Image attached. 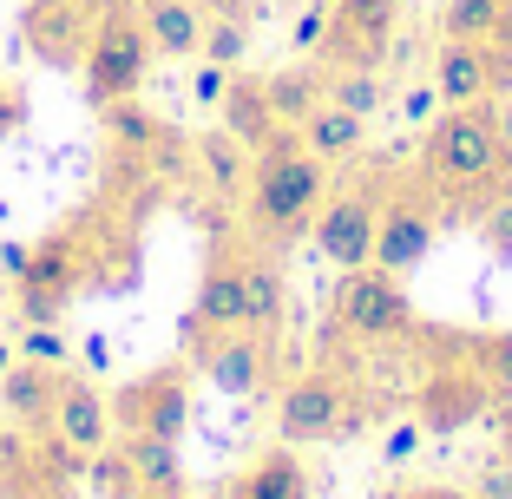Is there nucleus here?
Wrapping results in <instances>:
<instances>
[{
    "label": "nucleus",
    "instance_id": "a19ab883",
    "mask_svg": "<svg viewBox=\"0 0 512 499\" xmlns=\"http://www.w3.org/2000/svg\"><path fill=\"white\" fill-rule=\"evenodd\" d=\"M394 499H473V493H460V486H414V493H394Z\"/></svg>",
    "mask_w": 512,
    "mask_h": 499
},
{
    "label": "nucleus",
    "instance_id": "20e7f679",
    "mask_svg": "<svg viewBox=\"0 0 512 499\" xmlns=\"http://www.w3.org/2000/svg\"><path fill=\"white\" fill-rule=\"evenodd\" d=\"M145 73H151V40H145V20H138V0H125L92 33L86 60H79V86H86L92 106H119L145 86Z\"/></svg>",
    "mask_w": 512,
    "mask_h": 499
},
{
    "label": "nucleus",
    "instance_id": "f8f14e48",
    "mask_svg": "<svg viewBox=\"0 0 512 499\" xmlns=\"http://www.w3.org/2000/svg\"><path fill=\"white\" fill-rule=\"evenodd\" d=\"M394 33H401V0H329V40H322V60L329 66H375L394 53Z\"/></svg>",
    "mask_w": 512,
    "mask_h": 499
},
{
    "label": "nucleus",
    "instance_id": "9d476101",
    "mask_svg": "<svg viewBox=\"0 0 512 499\" xmlns=\"http://www.w3.org/2000/svg\"><path fill=\"white\" fill-rule=\"evenodd\" d=\"M112 7H125V0H27L20 33H27V46L40 53L46 66H66V73H79L92 33H99V20H106Z\"/></svg>",
    "mask_w": 512,
    "mask_h": 499
},
{
    "label": "nucleus",
    "instance_id": "5701e85b",
    "mask_svg": "<svg viewBox=\"0 0 512 499\" xmlns=\"http://www.w3.org/2000/svg\"><path fill=\"white\" fill-rule=\"evenodd\" d=\"M224 132H237L250 152H263V145H276V138L289 132V125L270 112L263 79H230V92H224Z\"/></svg>",
    "mask_w": 512,
    "mask_h": 499
},
{
    "label": "nucleus",
    "instance_id": "0eeeda50",
    "mask_svg": "<svg viewBox=\"0 0 512 499\" xmlns=\"http://www.w3.org/2000/svg\"><path fill=\"white\" fill-rule=\"evenodd\" d=\"M112 427L119 434H158L178 440L191 427V355L184 362H158L145 375H132L112 394Z\"/></svg>",
    "mask_w": 512,
    "mask_h": 499
},
{
    "label": "nucleus",
    "instance_id": "cd10ccee",
    "mask_svg": "<svg viewBox=\"0 0 512 499\" xmlns=\"http://www.w3.org/2000/svg\"><path fill=\"white\" fill-rule=\"evenodd\" d=\"M112 112V145H119L125 158H138V165H151V152H171V138H165V119H145V112H132L119 99Z\"/></svg>",
    "mask_w": 512,
    "mask_h": 499
},
{
    "label": "nucleus",
    "instance_id": "bb28decb",
    "mask_svg": "<svg viewBox=\"0 0 512 499\" xmlns=\"http://www.w3.org/2000/svg\"><path fill=\"white\" fill-rule=\"evenodd\" d=\"M322 99H329V106H342V112H355V119H375V112L388 106V86H381L375 66H329Z\"/></svg>",
    "mask_w": 512,
    "mask_h": 499
},
{
    "label": "nucleus",
    "instance_id": "2eb2a0df",
    "mask_svg": "<svg viewBox=\"0 0 512 499\" xmlns=\"http://www.w3.org/2000/svg\"><path fill=\"white\" fill-rule=\"evenodd\" d=\"M0 499H73V473L53 467L27 427L0 434Z\"/></svg>",
    "mask_w": 512,
    "mask_h": 499
},
{
    "label": "nucleus",
    "instance_id": "72a5a7b5",
    "mask_svg": "<svg viewBox=\"0 0 512 499\" xmlns=\"http://www.w3.org/2000/svg\"><path fill=\"white\" fill-rule=\"evenodd\" d=\"M421 447H427V427L407 414V421H394V427H388V440H381V460H388V467H407V460L421 454Z\"/></svg>",
    "mask_w": 512,
    "mask_h": 499
},
{
    "label": "nucleus",
    "instance_id": "2f4dec72",
    "mask_svg": "<svg viewBox=\"0 0 512 499\" xmlns=\"http://www.w3.org/2000/svg\"><path fill=\"white\" fill-rule=\"evenodd\" d=\"M243 46H250V27H243L237 14H211V27H204V60L217 66H237Z\"/></svg>",
    "mask_w": 512,
    "mask_h": 499
},
{
    "label": "nucleus",
    "instance_id": "f03ea898",
    "mask_svg": "<svg viewBox=\"0 0 512 499\" xmlns=\"http://www.w3.org/2000/svg\"><path fill=\"white\" fill-rule=\"evenodd\" d=\"M506 165V138H499V99L480 106H447L427 132L421 178L440 191V204H467L493 171Z\"/></svg>",
    "mask_w": 512,
    "mask_h": 499
},
{
    "label": "nucleus",
    "instance_id": "7ed1b4c3",
    "mask_svg": "<svg viewBox=\"0 0 512 499\" xmlns=\"http://www.w3.org/2000/svg\"><path fill=\"white\" fill-rule=\"evenodd\" d=\"M106 276H112L106 270V243L92 250V230L66 224V230H53V237H40L27 250V270L14 276V309L27 322H53L79 289L106 283Z\"/></svg>",
    "mask_w": 512,
    "mask_h": 499
},
{
    "label": "nucleus",
    "instance_id": "423d86ee",
    "mask_svg": "<svg viewBox=\"0 0 512 499\" xmlns=\"http://www.w3.org/2000/svg\"><path fill=\"white\" fill-rule=\"evenodd\" d=\"M440 217H447V204H440V191L421 171H407L401 184H388V197H381V230H375V270H388V276L421 270L434 237H440Z\"/></svg>",
    "mask_w": 512,
    "mask_h": 499
},
{
    "label": "nucleus",
    "instance_id": "4be33fe9",
    "mask_svg": "<svg viewBox=\"0 0 512 499\" xmlns=\"http://www.w3.org/2000/svg\"><path fill=\"white\" fill-rule=\"evenodd\" d=\"M125 460H132L138 486L151 499H191V480H184V460H178V440H158V434H119Z\"/></svg>",
    "mask_w": 512,
    "mask_h": 499
},
{
    "label": "nucleus",
    "instance_id": "c03bdc74",
    "mask_svg": "<svg viewBox=\"0 0 512 499\" xmlns=\"http://www.w3.org/2000/svg\"><path fill=\"white\" fill-rule=\"evenodd\" d=\"M119 499H151V493H145V486H132V493H119Z\"/></svg>",
    "mask_w": 512,
    "mask_h": 499
},
{
    "label": "nucleus",
    "instance_id": "dca6fc26",
    "mask_svg": "<svg viewBox=\"0 0 512 499\" xmlns=\"http://www.w3.org/2000/svg\"><path fill=\"white\" fill-rule=\"evenodd\" d=\"M434 92H440V106H480V99H493V46H486V40H453V33H440Z\"/></svg>",
    "mask_w": 512,
    "mask_h": 499
},
{
    "label": "nucleus",
    "instance_id": "6e6552de",
    "mask_svg": "<svg viewBox=\"0 0 512 499\" xmlns=\"http://www.w3.org/2000/svg\"><path fill=\"white\" fill-rule=\"evenodd\" d=\"M237 322H243V237L237 230H211L204 276H197L191 316H184V355H197L204 342H217Z\"/></svg>",
    "mask_w": 512,
    "mask_h": 499
},
{
    "label": "nucleus",
    "instance_id": "4468645a",
    "mask_svg": "<svg viewBox=\"0 0 512 499\" xmlns=\"http://www.w3.org/2000/svg\"><path fill=\"white\" fill-rule=\"evenodd\" d=\"M486 408H493V388H486L480 368H434V375L414 388V421L427 427V440L460 434V427L480 421Z\"/></svg>",
    "mask_w": 512,
    "mask_h": 499
},
{
    "label": "nucleus",
    "instance_id": "c85d7f7f",
    "mask_svg": "<svg viewBox=\"0 0 512 499\" xmlns=\"http://www.w3.org/2000/svg\"><path fill=\"white\" fill-rule=\"evenodd\" d=\"M473 368L486 375V388H493V401H512V329H486L467 342Z\"/></svg>",
    "mask_w": 512,
    "mask_h": 499
},
{
    "label": "nucleus",
    "instance_id": "58836bf2",
    "mask_svg": "<svg viewBox=\"0 0 512 499\" xmlns=\"http://www.w3.org/2000/svg\"><path fill=\"white\" fill-rule=\"evenodd\" d=\"M27 112H33V106H27V92L0 79V138H14L20 125H27Z\"/></svg>",
    "mask_w": 512,
    "mask_h": 499
},
{
    "label": "nucleus",
    "instance_id": "6ab92c4d",
    "mask_svg": "<svg viewBox=\"0 0 512 499\" xmlns=\"http://www.w3.org/2000/svg\"><path fill=\"white\" fill-rule=\"evenodd\" d=\"M53 427L73 440L79 454H99V447L119 434V427H112V401L92 388L86 375H66V381H60V408H53Z\"/></svg>",
    "mask_w": 512,
    "mask_h": 499
},
{
    "label": "nucleus",
    "instance_id": "ea45409f",
    "mask_svg": "<svg viewBox=\"0 0 512 499\" xmlns=\"http://www.w3.org/2000/svg\"><path fill=\"white\" fill-rule=\"evenodd\" d=\"M434 106H440V92H434V79H427V86H414V92H407V106H401V112H407V125H421Z\"/></svg>",
    "mask_w": 512,
    "mask_h": 499
},
{
    "label": "nucleus",
    "instance_id": "ddd939ff",
    "mask_svg": "<svg viewBox=\"0 0 512 499\" xmlns=\"http://www.w3.org/2000/svg\"><path fill=\"white\" fill-rule=\"evenodd\" d=\"M342 401H348V381L335 375V368H309V375H296L283 388V401H276V434H283L289 447L329 440L335 421H342Z\"/></svg>",
    "mask_w": 512,
    "mask_h": 499
},
{
    "label": "nucleus",
    "instance_id": "a211bd4d",
    "mask_svg": "<svg viewBox=\"0 0 512 499\" xmlns=\"http://www.w3.org/2000/svg\"><path fill=\"white\" fill-rule=\"evenodd\" d=\"M138 20H145V40L158 60H197L211 7L204 0H138Z\"/></svg>",
    "mask_w": 512,
    "mask_h": 499
},
{
    "label": "nucleus",
    "instance_id": "f257e3e1",
    "mask_svg": "<svg viewBox=\"0 0 512 499\" xmlns=\"http://www.w3.org/2000/svg\"><path fill=\"white\" fill-rule=\"evenodd\" d=\"M322 197H329V165H322L302 132H283L276 145H263L250 165V184H243V237L276 250V243L302 237V230H316V211Z\"/></svg>",
    "mask_w": 512,
    "mask_h": 499
},
{
    "label": "nucleus",
    "instance_id": "e433bc0d",
    "mask_svg": "<svg viewBox=\"0 0 512 499\" xmlns=\"http://www.w3.org/2000/svg\"><path fill=\"white\" fill-rule=\"evenodd\" d=\"M230 73H237V66H217V60H204V66L191 73V99H197V106H224Z\"/></svg>",
    "mask_w": 512,
    "mask_h": 499
},
{
    "label": "nucleus",
    "instance_id": "f704fd0d",
    "mask_svg": "<svg viewBox=\"0 0 512 499\" xmlns=\"http://www.w3.org/2000/svg\"><path fill=\"white\" fill-rule=\"evenodd\" d=\"M289 40H296V53H322V40H329V0H309L296 14V27H289Z\"/></svg>",
    "mask_w": 512,
    "mask_h": 499
},
{
    "label": "nucleus",
    "instance_id": "a878e982",
    "mask_svg": "<svg viewBox=\"0 0 512 499\" xmlns=\"http://www.w3.org/2000/svg\"><path fill=\"white\" fill-rule=\"evenodd\" d=\"M322 86H329V73H316V66H283V73L263 79V92H270V112L296 132L309 112L322 106Z\"/></svg>",
    "mask_w": 512,
    "mask_h": 499
},
{
    "label": "nucleus",
    "instance_id": "1a4fd4ad",
    "mask_svg": "<svg viewBox=\"0 0 512 499\" xmlns=\"http://www.w3.org/2000/svg\"><path fill=\"white\" fill-rule=\"evenodd\" d=\"M381 197H388V178H362V184H348V191L322 197V211H316V250L335 263V270H362V263H375Z\"/></svg>",
    "mask_w": 512,
    "mask_h": 499
},
{
    "label": "nucleus",
    "instance_id": "4c0bfd02",
    "mask_svg": "<svg viewBox=\"0 0 512 499\" xmlns=\"http://www.w3.org/2000/svg\"><path fill=\"white\" fill-rule=\"evenodd\" d=\"M473 499H512V454H493L473 480Z\"/></svg>",
    "mask_w": 512,
    "mask_h": 499
},
{
    "label": "nucleus",
    "instance_id": "9b49d317",
    "mask_svg": "<svg viewBox=\"0 0 512 499\" xmlns=\"http://www.w3.org/2000/svg\"><path fill=\"white\" fill-rule=\"evenodd\" d=\"M191 368H204V381H211L217 394H230V401H250V394L276 388V335L270 329H224L217 342H204L191 355Z\"/></svg>",
    "mask_w": 512,
    "mask_h": 499
},
{
    "label": "nucleus",
    "instance_id": "37998d69",
    "mask_svg": "<svg viewBox=\"0 0 512 499\" xmlns=\"http://www.w3.org/2000/svg\"><path fill=\"white\" fill-rule=\"evenodd\" d=\"M7 368H14V348H7V342H0V375H7Z\"/></svg>",
    "mask_w": 512,
    "mask_h": 499
},
{
    "label": "nucleus",
    "instance_id": "7c9ffc66",
    "mask_svg": "<svg viewBox=\"0 0 512 499\" xmlns=\"http://www.w3.org/2000/svg\"><path fill=\"white\" fill-rule=\"evenodd\" d=\"M86 486H92V499H119V493L138 486V473H132V460H125L119 440H106V447L86 460Z\"/></svg>",
    "mask_w": 512,
    "mask_h": 499
},
{
    "label": "nucleus",
    "instance_id": "393cba45",
    "mask_svg": "<svg viewBox=\"0 0 512 499\" xmlns=\"http://www.w3.org/2000/svg\"><path fill=\"white\" fill-rule=\"evenodd\" d=\"M250 165H256V152L243 145L237 132H204L197 138V171H204V184H211L217 197H243V184H250Z\"/></svg>",
    "mask_w": 512,
    "mask_h": 499
},
{
    "label": "nucleus",
    "instance_id": "473e14b6",
    "mask_svg": "<svg viewBox=\"0 0 512 499\" xmlns=\"http://www.w3.org/2000/svg\"><path fill=\"white\" fill-rule=\"evenodd\" d=\"M480 243L493 257H512V191H499L493 204H480Z\"/></svg>",
    "mask_w": 512,
    "mask_h": 499
},
{
    "label": "nucleus",
    "instance_id": "aec40b11",
    "mask_svg": "<svg viewBox=\"0 0 512 499\" xmlns=\"http://www.w3.org/2000/svg\"><path fill=\"white\" fill-rule=\"evenodd\" d=\"M283 303H289V283H283V263L263 250V243L243 237V329H283Z\"/></svg>",
    "mask_w": 512,
    "mask_h": 499
},
{
    "label": "nucleus",
    "instance_id": "39448f33",
    "mask_svg": "<svg viewBox=\"0 0 512 499\" xmlns=\"http://www.w3.org/2000/svg\"><path fill=\"white\" fill-rule=\"evenodd\" d=\"M329 316H335V335H348V342H414V329H421L401 276L375 270V263L342 270V289H335Z\"/></svg>",
    "mask_w": 512,
    "mask_h": 499
},
{
    "label": "nucleus",
    "instance_id": "c9c22d12",
    "mask_svg": "<svg viewBox=\"0 0 512 499\" xmlns=\"http://www.w3.org/2000/svg\"><path fill=\"white\" fill-rule=\"evenodd\" d=\"M20 355L66 368V335H53V322H27V335H20Z\"/></svg>",
    "mask_w": 512,
    "mask_h": 499
},
{
    "label": "nucleus",
    "instance_id": "412c9836",
    "mask_svg": "<svg viewBox=\"0 0 512 499\" xmlns=\"http://www.w3.org/2000/svg\"><path fill=\"white\" fill-rule=\"evenodd\" d=\"M224 499H309V467L296 460V447H270L224 486Z\"/></svg>",
    "mask_w": 512,
    "mask_h": 499
},
{
    "label": "nucleus",
    "instance_id": "c756f323",
    "mask_svg": "<svg viewBox=\"0 0 512 499\" xmlns=\"http://www.w3.org/2000/svg\"><path fill=\"white\" fill-rule=\"evenodd\" d=\"M499 20H506V0H447L440 33H453V40H493Z\"/></svg>",
    "mask_w": 512,
    "mask_h": 499
},
{
    "label": "nucleus",
    "instance_id": "79ce46f5",
    "mask_svg": "<svg viewBox=\"0 0 512 499\" xmlns=\"http://www.w3.org/2000/svg\"><path fill=\"white\" fill-rule=\"evenodd\" d=\"M499 454H512V408L499 414Z\"/></svg>",
    "mask_w": 512,
    "mask_h": 499
},
{
    "label": "nucleus",
    "instance_id": "b1692460",
    "mask_svg": "<svg viewBox=\"0 0 512 499\" xmlns=\"http://www.w3.org/2000/svg\"><path fill=\"white\" fill-rule=\"evenodd\" d=\"M296 132H302V145H309V152H316L322 165H342V158H355V152L368 145V119H355V112L329 106V99H322V106L309 112V119H302Z\"/></svg>",
    "mask_w": 512,
    "mask_h": 499
},
{
    "label": "nucleus",
    "instance_id": "f3484780",
    "mask_svg": "<svg viewBox=\"0 0 512 499\" xmlns=\"http://www.w3.org/2000/svg\"><path fill=\"white\" fill-rule=\"evenodd\" d=\"M60 381H66V368L20 355V362L0 375V408L14 414V427H27V434H46V427H53V408H60Z\"/></svg>",
    "mask_w": 512,
    "mask_h": 499
}]
</instances>
